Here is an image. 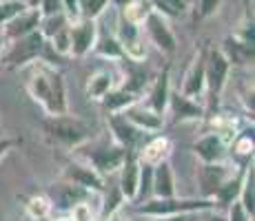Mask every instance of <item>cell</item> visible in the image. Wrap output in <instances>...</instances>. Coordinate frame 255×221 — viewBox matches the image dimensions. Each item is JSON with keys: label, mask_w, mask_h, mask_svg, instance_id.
<instances>
[{"label": "cell", "mask_w": 255, "mask_h": 221, "mask_svg": "<svg viewBox=\"0 0 255 221\" xmlns=\"http://www.w3.org/2000/svg\"><path fill=\"white\" fill-rule=\"evenodd\" d=\"M27 93L36 104L42 106L47 117L67 115L69 100H67V84L60 69L36 60L31 62V73L27 77Z\"/></svg>", "instance_id": "6da1fadb"}, {"label": "cell", "mask_w": 255, "mask_h": 221, "mask_svg": "<svg viewBox=\"0 0 255 221\" xmlns=\"http://www.w3.org/2000/svg\"><path fill=\"white\" fill-rule=\"evenodd\" d=\"M218 204L215 199L207 197H149L138 204V215L142 217H164V215H178V213H209L215 210Z\"/></svg>", "instance_id": "7a4b0ae2"}, {"label": "cell", "mask_w": 255, "mask_h": 221, "mask_svg": "<svg viewBox=\"0 0 255 221\" xmlns=\"http://www.w3.org/2000/svg\"><path fill=\"white\" fill-rule=\"evenodd\" d=\"M42 47H45V36L40 33V29H36V31L27 33L22 38H16V40H7L2 53H0V65L11 69L31 65L40 58Z\"/></svg>", "instance_id": "3957f363"}, {"label": "cell", "mask_w": 255, "mask_h": 221, "mask_svg": "<svg viewBox=\"0 0 255 221\" xmlns=\"http://www.w3.org/2000/svg\"><path fill=\"white\" fill-rule=\"evenodd\" d=\"M45 133L51 140H56L58 144L69 146V148H80L89 142L91 129L82 120H76L69 113L67 115H56L47 117L45 122Z\"/></svg>", "instance_id": "277c9868"}, {"label": "cell", "mask_w": 255, "mask_h": 221, "mask_svg": "<svg viewBox=\"0 0 255 221\" xmlns=\"http://www.w3.org/2000/svg\"><path fill=\"white\" fill-rule=\"evenodd\" d=\"M231 65H229L227 56L222 53L220 47H213L207 51V62H204V75H207V88H204V95L209 97L211 109L218 106L220 95L224 93L229 82V75H231Z\"/></svg>", "instance_id": "5b68a950"}, {"label": "cell", "mask_w": 255, "mask_h": 221, "mask_svg": "<svg viewBox=\"0 0 255 221\" xmlns=\"http://www.w3.org/2000/svg\"><path fill=\"white\" fill-rule=\"evenodd\" d=\"M142 31L146 33L149 42L153 44L160 53L173 56V53L178 51V38H175L173 29L169 27V18H164L162 13L151 9L149 16H146L144 22H142Z\"/></svg>", "instance_id": "8992f818"}, {"label": "cell", "mask_w": 255, "mask_h": 221, "mask_svg": "<svg viewBox=\"0 0 255 221\" xmlns=\"http://www.w3.org/2000/svg\"><path fill=\"white\" fill-rule=\"evenodd\" d=\"M116 38L120 42L125 58L131 62H144L146 60V42H144V31L140 24H133L118 16L116 24Z\"/></svg>", "instance_id": "52a82bcc"}, {"label": "cell", "mask_w": 255, "mask_h": 221, "mask_svg": "<svg viewBox=\"0 0 255 221\" xmlns=\"http://www.w3.org/2000/svg\"><path fill=\"white\" fill-rule=\"evenodd\" d=\"M98 20L93 18H78V20L69 22V40H71V49H69V58H87L96 47L98 40Z\"/></svg>", "instance_id": "ba28073f"}, {"label": "cell", "mask_w": 255, "mask_h": 221, "mask_svg": "<svg viewBox=\"0 0 255 221\" xmlns=\"http://www.w3.org/2000/svg\"><path fill=\"white\" fill-rule=\"evenodd\" d=\"M118 193L122 195L125 204H135L138 201V188H140V157L138 148L127 150V157L122 166L118 168Z\"/></svg>", "instance_id": "9c48e42d"}, {"label": "cell", "mask_w": 255, "mask_h": 221, "mask_svg": "<svg viewBox=\"0 0 255 221\" xmlns=\"http://www.w3.org/2000/svg\"><path fill=\"white\" fill-rule=\"evenodd\" d=\"M65 179L71 186L87 193H105L107 186V177H102L96 168L85 159H73L71 164H67L65 168Z\"/></svg>", "instance_id": "30bf717a"}, {"label": "cell", "mask_w": 255, "mask_h": 221, "mask_svg": "<svg viewBox=\"0 0 255 221\" xmlns=\"http://www.w3.org/2000/svg\"><path fill=\"white\" fill-rule=\"evenodd\" d=\"M235 166L227 164V161H215V164H200L195 181H198L200 197L213 199V195L218 193V188L235 173Z\"/></svg>", "instance_id": "8fae6325"}, {"label": "cell", "mask_w": 255, "mask_h": 221, "mask_svg": "<svg viewBox=\"0 0 255 221\" xmlns=\"http://www.w3.org/2000/svg\"><path fill=\"white\" fill-rule=\"evenodd\" d=\"M127 157V148L120 144H111V146H98V148H93L91 153L82 155L80 159L89 161L93 168L98 170L102 177H111L118 173V168L122 166V161H125Z\"/></svg>", "instance_id": "7c38bea8"}, {"label": "cell", "mask_w": 255, "mask_h": 221, "mask_svg": "<svg viewBox=\"0 0 255 221\" xmlns=\"http://www.w3.org/2000/svg\"><path fill=\"white\" fill-rule=\"evenodd\" d=\"M204 62H207V51L200 49L193 56L189 69L184 73V80L180 84L178 91L186 97H193V100H200L204 97V88H207V75H204Z\"/></svg>", "instance_id": "4fadbf2b"}, {"label": "cell", "mask_w": 255, "mask_h": 221, "mask_svg": "<svg viewBox=\"0 0 255 221\" xmlns=\"http://www.w3.org/2000/svg\"><path fill=\"white\" fill-rule=\"evenodd\" d=\"M193 153L200 159V164H215V161H227L229 144L222 140V135L215 131H207L193 142Z\"/></svg>", "instance_id": "5bb4252c"}, {"label": "cell", "mask_w": 255, "mask_h": 221, "mask_svg": "<svg viewBox=\"0 0 255 221\" xmlns=\"http://www.w3.org/2000/svg\"><path fill=\"white\" fill-rule=\"evenodd\" d=\"M122 115H125L140 133H144V135H158V133L164 129V115H160V113H155L153 109H149V106L140 100L135 102V104H131L129 109L122 111Z\"/></svg>", "instance_id": "9a60e30c"}, {"label": "cell", "mask_w": 255, "mask_h": 221, "mask_svg": "<svg viewBox=\"0 0 255 221\" xmlns=\"http://www.w3.org/2000/svg\"><path fill=\"white\" fill-rule=\"evenodd\" d=\"M107 126H109L111 137H114L116 144L125 146L127 150L138 148L140 140L144 137V133H140L122 113H109V115H107Z\"/></svg>", "instance_id": "2e32d148"}, {"label": "cell", "mask_w": 255, "mask_h": 221, "mask_svg": "<svg viewBox=\"0 0 255 221\" xmlns=\"http://www.w3.org/2000/svg\"><path fill=\"white\" fill-rule=\"evenodd\" d=\"M166 113H171L175 122H198L207 115V109L193 97H186L180 91H171Z\"/></svg>", "instance_id": "e0dca14e"}, {"label": "cell", "mask_w": 255, "mask_h": 221, "mask_svg": "<svg viewBox=\"0 0 255 221\" xmlns=\"http://www.w3.org/2000/svg\"><path fill=\"white\" fill-rule=\"evenodd\" d=\"M40 20H42L40 9L27 7V9H22L18 16H13L7 24H2L0 31H2L4 40H16V38H22V36H27V33L36 31V29L40 27Z\"/></svg>", "instance_id": "ac0fdd59"}, {"label": "cell", "mask_w": 255, "mask_h": 221, "mask_svg": "<svg viewBox=\"0 0 255 221\" xmlns=\"http://www.w3.org/2000/svg\"><path fill=\"white\" fill-rule=\"evenodd\" d=\"M169 95H171V77L169 69H164L144 91V97L140 102H144L149 109H153L160 115H166V106H169Z\"/></svg>", "instance_id": "d6986e66"}, {"label": "cell", "mask_w": 255, "mask_h": 221, "mask_svg": "<svg viewBox=\"0 0 255 221\" xmlns=\"http://www.w3.org/2000/svg\"><path fill=\"white\" fill-rule=\"evenodd\" d=\"M178 195V184H175V173L169 159L160 161L153 166V181H151V197H175Z\"/></svg>", "instance_id": "ffe728a7"}, {"label": "cell", "mask_w": 255, "mask_h": 221, "mask_svg": "<svg viewBox=\"0 0 255 221\" xmlns=\"http://www.w3.org/2000/svg\"><path fill=\"white\" fill-rule=\"evenodd\" d=\"M171 153H173V142L166 135H153L146 144L138 146V157L144 164H160L164 159H171Z\"/></svg>", "instance_id": "44dd1931"}, {"label": "cell", "mask_w": 255, "mask_h": 221, "mask_svg": "<svg viewBox=\"0 0 255 221\" xmlns=\"http://www.w3.org/2000/svg\"><path fill=\"white\" fill-rule=\"evenodd\" d=\"M116 84H118V80H116V73L114 71H109V69H98V71H93L91 75L87 77L85 95H87V100H89V102H98V104H100V100Z\"/></svg>", "instance_id": "7402d4cb"}, {"label": "cell", "mask_w": 255, "mask_h": 221, "mask_svg": "<svg viewBox=\"0 0 255 221\" xmlns=\"http://www.w3.org/2000/svg\"><path fill=\"white\" fill-rule=\"evenodd\" d=\"M220 49H222V53L227 56L231 67H253V47L242 42L240 38L229 36Z\"/></svg>", "instance_id": "603a6c76"}, {"label": "cell", "mask_w": 255, "mask_h": 221, "mask_svg": "<svg viewBox=\"0 0 255 221\" xmlns=\"http://www.w3.org/2000/svg\"><path fill=\"white\" fill-rule=\"evenodd\" d=\"M138 100H140V95L131 93L129 88L116 84V86L111 88V91L100 100V104H102V109H105L107 113H122L125 109H129L131 104H135Z\"/></svg>", "instance_id": "cb8c5ba5"}, {"label": "cell", "mask_w": 255, "mask_h": 221, "mask_svg": "<svg viewBox=\"0 0 255 221\" xmlns=\"http://www.w3.org/2000/svg\"><path fill=\"white\" fill-rule=\"evenodd\" d=\"M238 201L242 204V208L253 217V215H255V166H253V159L244 166L242 188H240Z\"/></svg>", "instance_id": "d4e9b609"}, {"label": "cell", "mask_w": 255, "mask_h": 221, "mask_svg": "<svg viewBox=\"0 0 255 221\" xmlns=\"http://www.w3.org/2000/svg\"><path fill=\"white\" fill-rule=\"evenodd\" d=\"M96 56L105 58V60H111V62H122L125 60V51H122L120 42H118L116 33H105V36H100L98 33V40H96V47H93V51Z\"/></svg>", "instance_id": "484cf974"}, {"label": "cell", "mask_w": 255, "mask_h": 221, "mask_svg": "<svg viewBox=\"0 0 255 221\" xmlns=\"http://www.w3.org/2000/svg\"><path fill=\"white\" fill-rule=\"evenodd\" d=\"M242 175H244V166H242V168H238V170H235V173H233V175L229 177V179L224 181V184L218 188V193L213 195L215 204L229 206V204H231V201L238 199L240 188H242Z\"/></svg>", "instance_id": "4316f807"}, {"label": "cell", "mask_w": 255, "mask_h": 221, "mask_svg": "<svg viewBox=\"0 0 255 221\" xmlns=\"http://www.w3.org/2000/svg\"><path fill=\"white\" fill-rule=\"evenodd\" d=\"M24 213L31 221H40V219H47L51 217L53 213V201L47 197V195H33V197L27 199L24 204Z\"/></svg>", "instance_id": "83f0119b"}, {"label": "cell", "mask_w": 255, "mask_h": 221, "mask_svg": "<svg viewBox=\"0 0 255 221\" xmlns=\"http://www.w3.org/2000/svg\"><path fill=\"white\" fill-rule=\"evenodd\" d=\"M149 11H151L149 0H131L125 7H120V16L133 24H140V27H142V22H144V18L149 16Z\"/></svg>", "instance_id": "f1b7e54d"}, {"label": "cell", "mask_w": 255, "mask_h": 221, "mask_svg": "<svg viewBox=\"0 0 255 221\" xmlns=\"http://www.w3.org/2000/svg\"><path fill=\"white\" fill-rule=\"evenodd\" d=\"M151 9L162 13L164 18H180L189 9L191 0H149Z\"/></svg>", "instance_id": "f546056e"}, {"label": "cell", "mask_w": 255, "mask_h": 221, "mask_svg": "<svg viewBox=\"0 0 255 221\" xmlns=\"http://www.w3.org/2000/svg\"><path fill=\"white\" fill-rule=\"evenodd\" d=\"M67 24H69V18L65 16V11H56V13H49V16H42L40 20V33L45 36V40L53 36V33H58L60 29H65Z\"/></svg>", "instance_id": "4dcf8cb0"}, {"label": "cell", "mask_w": 255, "mask_h": 221, "mask_svg": "<svg viewBox=\"0 0 255 221\" xmlns=\"http://www.w3.org/2000/svg\"><path fill=\"white\" fill-rule=\"evenodd\" d=\"M229 148L235 150L238 155H244V157H253V126L251 131L244 129L240 131L238 135L231 140V144H229Z\"/></svg>", "instance_id": "1f68e13d"}, {"label": "cell", "mask_w": 255, "mask_h": 221, "mask_svg": "<svg viewBox=\"0 0 255 221\" xmlns=\"http://www.w3.org/2000/svg\"><path fill=\"white\" fill-rule=\"evenodd\" d=\"M22 9H27L22 0H0V27L7 24L13 16H18Z\"/></svg>", "instance_id": "d6a6232c"}, {"label": "cell", "mask_w": 255, "mask_h": 221, "mask_svg": "<svg viewBox=\"0 0 255 221\" xmlns=\"http://www.w3.org/2000/svg\"><path fill=\"white\" fill-rule=\"evenodd\" d=\"M151 181H153V166L140 161V188H138V199H149L151 197Z\"/></svg>", "instance_id": "836d02e7"}, {"label": "cell", "mask_w": 255, "mask_h": 221, "mask_svg": "<svg viewBox=\"0 0 255 221\" xmlns=\"http://www.w3.org/2000/svg\"><path fill=\"white\" fill-rule=\"evenodd\" d=\"M111 0H80V13L85 18H93V20H98V18L105 13L107 4H109Z\"/></svg>", "instance_id": "e575fe53"}, {"label": "cell", "mask_w": 255, "mask_h": 221, "mask_svg": "<svg viewBox=\"0 0 255 221\" xmlns=\"http://www.w3.org/2000/svg\"><path fill=\"white\" fill-rule=\"evenodd\" d=\"M224 217H227V221H253V217L242 208V204H240L238 199L229 204V210Z\"/></svg>", "instance_id": "d590c367"}, {"label": "cell", "mask_w": 255, "mask_h": 221, "mask_svg": "<svg viewBox=\"0 0 255 221\" xmlns=\"http://www.w3.org/2000/svg\"><path fill=\"white\" fill-rule=\"evenodd\" d=\"M235 38H240L242 42H247V44H255V29H253V18H247L242 24H240V29L233 33Z\"/></svg>", "instance_id": "8d00e7d4"}, {"label": "cell", "mask_w": 255, "mask_h": 221, "mask_svg": "<svg viewBox=\"0 0 255 221\" xmlns=\"http://www.w3.org/2000/svg\"><path fill=\"white\" fill-rule=\"evenodd\" d=\"M204 213H178L164 215V217H146V221H200Z\"/></svg>", "instance_id": "74e56055"}, {"label": "cell", "mask_w": 255, "mask_h": 221, "mask_svg": "<svg viewBox=\"0 0 255 221\" xmlns=\"http://www.w3.org/2000/svg\"><path fill=\"white\" fill-rule=\"evenodd\" d=\"M62 4V11H65V16L69 18V22L78 20V18H82L80 13V0H60Z\"/></svg>", "instance_id": "f35d334b"}, {"label": "cell", "mask_w": 255, "mask_h": 221, "mask_svg": "<svg viewBox=\"0 0 255 221\" xmlns=\"http://www.w3.org/2000/svg\"><path fill=\"white\" fill-rule=\"evenodd\" d=\"M220 4H222V0H200V16L202 18L213 16L220 9Z\"/></svg>", "instance_id": "ab89813d"}, {"label": "cell", "mask_w": 255, "mask_h": 221, "mask_svg": "<svg viewBox=\"0 0 255 221\" xmlns=\"http://www.w3.org/2000/svg\"><path fill=\"white\" fill-rule=\"evenodd\" d=\"M102 221H131V219L122 213V208H116V210H111V213L102 215Z\"/></svg>", "instance_id": "60d3db41"}, {"label": "cell", "mask_w": 255, "mask_h": 221, "mask_svg": "<svg viewBox=\"0 0 255 221\" xmlns=\"http://www.w3.org/2000/svg\"><path fill=\"white\" fill-rule=\"evenodd\" d=\"M200 221H227V217H224L222 213H215V210H209V213L202 215V219Z\"/></svg>", "instance_id": "b9f144b4"}, {"label": "cell", "mask_w": 255, "mask_h": 221, "mask_svg": "<svg viewBox=\"0 0 255 221\" xmlns=\"http://www.w3.org/2000/svg\"><path fill=\"white\" fill-rule=\"evenodd\" d=\"M16 144V142L13 140H9V137H2V140H0V157H4L9 153V150H11V146Z\"/></svg>", "instance_id": "7bdbcfd3"}, {"label": "cell", "mask_w": 255, "mask_h": 221, "mask_svg": "<svg viewBox=\"0 0 255 221\" xmlns=\"http://www.w3.org/2000/svg\"><path fill=\"white\" fill-rule=\"evenodd\" d=\"M22 2L27 4L29 9H38V7H40V0H22Z\"/></svg>", "instance_id": "ee69618b"}, {"label": "cell", "mask_w": 255, "mask_h": 221, "mask_svg": "<svg viewBox=\"0 0 255 221\" xmlns=\"http://www.w3.org/2000/svg\"><path fill=\"white\" fill-rule=\"evenodd\" d=\"M4 44H7V40H4V36H2V31H0V53H2V49H4ZM0 71H2V65H0Z\"/></svg>", "instance_id": "f6af8a7d"}, {"label": "cell", "mask_w": 255, "mask_h": 221, "mask_svg": "<svg viewBox=\"0 0 255 221\" xmlns=\"http://www.w3.org/2000/svg\"><path fill=\"white\" fill-rule=\"evenodd\" d=\"M114 2L118 4V7H125V4H127V2H131V0H114Z\"/></svg>", "instance_id": "bcb514c9"}, {"label": "cell", "mask_w": 255, "mask_h": 221, "mask_svg": "<svg viewBox=\"0 0 255 221\" xmlns=\"http://www.w3.org/2000/svg\"><path fill=\"white\" fill-rule=\"evenodd\" d=\"M56 221H73V219L69 217V215H67V217H60V219H56Z\"/></svg>", "instance_id": "7dc6e473"}, {"label": "cell", "mask_w": 255, "mask_h": 221, "mask_svg": "<svg viewBox=\"0 0 255 221\" xmlns=\"http://www.w3.org/2000/svg\"><path fill=\"white\" fill-rule=\"evenodd\" d=\"M98 221H102V217H100V219H98Z\"/></svg>", "instance_id": "c3c4849f"}, {"label": "cell", "mask_w": 255, "mask_h": 221, "mask_svg": "<svg viewBox=\"0 0 255 221\" xmlns=\"http://www.w3.org/2000/svg\"><path fill=\"white\" fill-rule=\"evenodd\" d=\"M29 221H31V219H29Z\"/></svg>", "instance_id": "681fc988"}]
</instances>
